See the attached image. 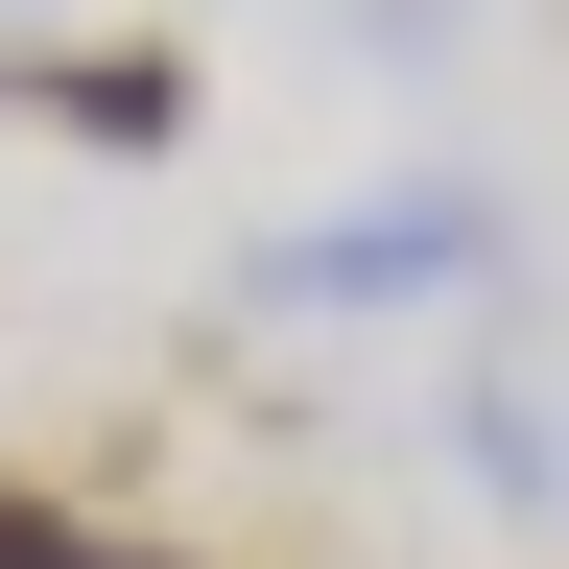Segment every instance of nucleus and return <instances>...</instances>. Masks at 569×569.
Returning a JSON list of instances; mask_svg holds the SVG:
<instances>
[{"label":"nucleus","mask_w":569,"mask_h":569,"mask_svg":"<svg viewBox=\"0 0 569 569\" xmlns=\"http://www.w3.org/2000/svg\"><path fill=\"white\" fill-rule=\"evenodd\" d=\"M0 96H24V119H71V142H119V167H142V142H190V48H0Z\"/></svg>","instance_id":"1"},{"label":"nucleus","mask_w":569,"mask_h":569,"mask_svg":"<svg viewBox=\"0 0 569 569\" xmlns=\"http://www.w3.org/2000/svg\"><path fill=\"white\" fill-rule=\"evenodd\" d=\"M0 569H71V498H24V475H0Z\"/></svg>","instance_id":"2"},{"label":"nucleus","mask_w":569,"mask_h":569,"mask_svg":"<svg viewBox=\"0 0 569 569\" xmlns=\"http://www.w3.org/2000/svg\"><path fill=\"white\" fill-rule=\"evenodd\" d=\"M71 569H213V546H96V522H71Z\"/></svg>","instance_id":"3"}]
</instances>
